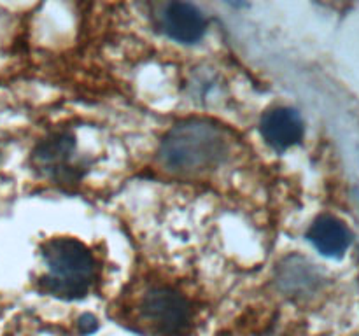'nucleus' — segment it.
<instances>
[{
  "label": "nucleus",
  "mask_w": 359,
  "mask_h": 336,
  "mask_svg": "<svg viewBox=\"0 0 359 336\" xmlns=\"http://www.w3.org/2000/svg\"><path fill=\"white\" fill-rule=\"evenodd\" d=\"M228 154L223 132L205 119H188L175 125L160 146V160L168 170L193 174L214 168Z\"/></svg>",
  "instance_id": "nucleus-1"
},
{
  "label": "nucleus",
  "mask_w": 359,
  "mask_h": 336,
  "mask_svg": "<svg viewBox=\"0 0 359 336\" xmlns=\"http://www.w3.org/2000/svg\"><path fill=\"white\" fill-rule=\"evenodd\" d=\"M42 258L49 273L39 280L44 293L63 300L86 296L95 275L90 248L74 238H53L42 245Z\"/></svg>",
  "instance_id": "nucleus-2"
},
{
  "label": "nucleus",
  "mask_w": 359,
  "mask_h": 336,
  "mask_svg": "<svg viewBox=\"0 0 359 336\" xmlns=\"http://www.w3.org/2000/svg\"><path fill=\"white\" fill-rule=\"evenodd\" d=\"M140 312L163 335L179 336L191 326V304L170 287H153L147 290L140 301Z\"/></svg>",
  "instance_id": "nucleus-3"
},
{
  "label": "nucleus",
  "mask_w": 359,
  "mask_h": 336,
  "mask_svg": "<svg viewBox=\"0 0 359 336\" xmlns=\"http://www.w3.org/2000/svg\"><path fill=\"white\" fill-rule=\"evenodd\" d=\"M161 27L165 34L182 44H193L205 34V18L193 4L170 2L161 13Z\"/></svg>",
  "instance_id": "nucleus-4"
},
{
  "label": "nucleus",
  "mask_w": 359,
  "mask_h": 336,
  "mask_svg": "<svg viewBox=\"0 0 359 336\" xmlns=\"http://www.w3.org/2000/svg\"><path fill=\"white\" fill-rule=\"evenodd\" d=\"M259 130L270 147L286 150L300 142L304 136V121L294 108L277 107L263 115Z\"/></svg>",
  "instance_id": "nucleus-5"
},
{
  "label": "nucleus",
  "mask_w": 359,
  "mask_h": 336,
  "mask_svg": "<svg viewBox=\"0 0 359 336\" xmlns=\"http://www.w3.org/2000/svg\"><path fill=\"white\" fill-rule=\"evenodd\" d=\"M307 238L323 255L332 259L342 258L353 241L349 227L333 216L318 217L309 230Z\"/></svg>",
  "instance_id": "nucleus-6"
},
{
  "label": "nucleus",
  "mask_w": 359,
  "mask_h": 336,
  "mask_svg": "<svg viewBox=\"0 0 359 336\" xmlns=\"http://www.w3.org/2000/svg\"><path fill=\"white\" fill-rule=\"evenodd\" d=\"M74 146H76V140L70 133H56L35 149V160L41 167L60 170L62 164L69 160Z\"/></svg>",
  "instance_id": "nucleus-7"
},
{
  "label": "nucleus",
  "mask_w": 359,
  "mask_h": 336,
  "mask_svg": "<svg viewBox=\"0 0 359 336\" xmlns=\"http://www.w3.org/2000/svg\"><path fill=\"white\" fill-rule=\"evenodd\" d=\"M316 280H318V276L309 266L305 268V265L291 262L290 266H284L283 273H280V284L286 290H307Z\"/></svg>",
  "instance_id": "nucleus-8"
},
{
  "label": "nucleus",
  "mask_w": 359,
  "mask_h": 336,
  "mask_svg": "<svg viewBox=\"0 0 359 336\" xmlns=\"http://www.w3.org/2000/svg\"><path fill=\"white\" fill-rule=\"evenodd\" d=\"M79 328H81V331L83 332H93L95 329L98 328V324H97V318L93 317V315H83V317H81V321H79Z\"/></svg>",
  "instance_id": "nucleus-9"
},
{
  "label": "nucleus",
  "mask_w": 359,
  "mask_h": 336,
  "mask_svg": "<svg viewBox=\"0 0 359 336\" xmlns=\"http://www.w3.org/2000/svg\"><path fill=\"white\" fill-rule=\"evenodd\" d=\"M356 200H358V205H359V189L356 191Z\"/></svg>",
  "instance_id": "nucleus-10"
}]
</instances>
